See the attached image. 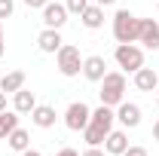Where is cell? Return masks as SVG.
<instances>
[{"label":"cell","mask_w":159,"mask_h":156,"mask_svg":"<svg viewBox=\"0 0 159 156\" xmlns=\"http://www.w3.org/2000/svg\"><path fill=\"white\" fill-rule=\"evenodd\" d=\"M113 119H116V113H113V107H107V104H101L98 110H92L89 126L83 129L86 144H89V147H98V144H104V138L110 135V129H113Z\"/></svg>","instance_id":"obj_1"},{"label":"cell","mask_w":159,"mask_h":156,"mask_svg":"<svg viewBox=\"0 0 159 156\" xmlns=\"http://www.w3.org/2000/svg\"><path fill=\"white\" fill-rule=\"evenodd\" d=\"M101 104H107V107H119L122 104V98H125V77L119 74V71H107L104 80H101Z\"/></svg>","instance_id":"obj_2"},{"label":"cell","mask_w":159,"mask_h":156,"mask_svg":"<svg viewBox=\"0 0 159 156\" xmlns=\"http://www.w3.org/2000/svg\"><path fill=\"white\" fill-rule=\"evenodd\" d=\"M138 31H141V19H135L129 9H116V16H113L116 43H138Z\"/></svg>","instance_id":"obj_3"},{"label":"cell","mask_w":159,"mask_h":156,"mask_svg":"<svg viewBox=\"0 0 159 156\" xmlns=\"http://www.w3.org/2000/svg\"><path fill=\"white\" fill-rule=\"evenodd\" d=\"M116 64L122 71H129V74H135L144 67V52H141L135 43H119L116 46Z\"/></svg>","instance_id":"obj_4"},{"label":"cell","mask_w":159,"mask_h":156,"mask_svg":"<svg viewBox=\"0 0 159 156\" xmlns=\"http://www.w3.org/2000/svg\"><path fill=\"white\" fill-rule=\"evenodd\" d=\"M55 55H58V71L64 77H77L83 71V55H80L77 46H61Z\"/></svg>","instance_id":"obj_5"},{"label":"cell","mask_w":159,"mask_h":156,"mask_svg":"<svg viewBox=\"0 0 159 156\" xmlns=\"http://www.w3.org/2000/svg\"><path fill=\"white\" fill-rule=\"evenodd\" d=\"M89 119H92V110H89L83 101H74V104L64 110V126H67L70 132H83V129L89 126Z\"/></svg>","instance_id":"obj_6"},{"label":"cell","mask_w":159,"mask_h":156,"mask_svg":"<svg viewBox=\"0 0 159 156\" xmlns=\"http://www.w3.org/2000/svg\"><path fill=\"white\" fill-rule=\"evenodd\" d=\"M64 21H67V6H61V3H46L43 6V25L46 28H64Z\"/></svg>","instance_id":"obj_7"},{"label":"cell","mask_w":159,"mask_h":156,"mask_svg":"<svg viewBox=\"0 0 159 156\" xmlns=\"http://www.w3.org/2000/svg\"><path fill=\"white\" fill-rule=\"evenodd\" d=\"M83 74H86V80H92V83H101L104 74H107L104 55H89V58H83Z\"/></svg>","instance_id":"obj_8"},{"label":"cell","mask_w":159,"mask_h":156,"mask_svg":"<svg viewBox=\"0 0 159 156\" xmlns=\"http://www.w3.org/2000/svg\"><path fill=\"white\" fill-rule=\"evenodd\" d=\"M138 43H144L147 49H159V25H156V19H141Z\"/></svg>","instance_id":"obj_9"},{"label":"cell","mask_w":159,"mask_h":156,"mask_svg":"<svg viewBox=\"0 0 159 156\" xmlns=\"http://www.w3.org/2000/svg\"><path fill=\"white\" fill-rule=\"evenodd\" d=\"M37 46L43 49V52H58L61 46H64V40H61L58 28H46V31L37 37Z\"/></svg>","instance_id":"obj_10"},{"label":"cell","mask_w":159,"mask_h":156,"mask_svg":"<svg viewBox=\"0 0 159 156\" xmlns=\"http://www.w3.org/2000/svg\"><path fill=\"white\" fill-rule=\"evenodd\" d=\"M116 119L125 126V129H135V126L141 122V107H138V104L122 101V104H119V110H116Z\"/></svg>","instance_id":"obj_11"},{"label":"cell","mask_w":159,"mask_h":156,"mask_svg":"<svg viewBox=\"0 0 159 156\" xmlns=\"http://www.w3.org/2000/svg\"><path fill=\"white\" fill-rule=\"evenodd\" d=\"M135 86H138L141 92H156L159 89V77L153 67H141V71H135Z\"/></svg>","instance_id":"obj_12"},{"label":"cell","mask_w":159,"mask_h":156,"mask_svg":"<svg viewBox=\"0 0 159 156\" xmlns=\"http://www.w3.org/2000/svg\"><path fill=\"white\" fill-rule=\"evenodd\" d=\"M125 147H129V138H125V132H113V129H110V135L104 138V153H110V156H122V153H125Z\"/></svg>","instance_id":"obj_13"},{"label":"cell","mask_w":159,"mask_h":156,"mask_svg":"<svg viewBox=\"0 0 159 156\" xmlns=\"http://www.w3.org/2000/svg\"><path fill=\"white\" fill-rule=\"evenodd\" d=\"M31 119H34V126H40V129H52V126H55V107L37 104V107L31 110Z\"/></svg>","instance_id":"obj_14"},{"label":"cell","mask_w":159,"mask_h":156,"mask_svg":"<svg viewBox=\"0 0 159 156\" xmlns=\"http://www.w3.org/2000/svg\"><path fill=\"white\" fill-rule=\"evenodd\" d=\"M80 19H83V25H86L89 31H95V28H101V25H104V6H101V3H95V6H86Z\"/></svg>","instance_id":"obj_15"},{"label":"cell","mask_w":159,"mask_h":156,"mask_svg":"<svg viewBox=\"0 0 159 156\" xmlns=\"http://www.w3.org/2000/svg\"><path fill=\"white\" fill-rule=\"evenodd\" d=\"M21 86H25V71H9L6 77H0V92H6V95L9 92L16 95Z\"/></svg>","instance_id":"obj_16"},{"label":"cell","mask_w":159,"mask_h":156,"mask_svg":"<svg viewBox=\"0 0 159 156\" xmlns=\"http://www.w3.org/2000/svg\"><path fill=\"white\" fill-rule=\"evenodd\" d=\"M16 129H19V113L16 110H3L0 113V141H6Z\"/></svg>","instance_id":"obj_17"},{"label":"cell","mask_w":159,"mask_h":156,"mask_svg":"<svg viewBox=\"0 0 159 156\" xmlns=\"http://www.w3.org/2000/svg\"><path fill=\"white\" fill-rule=\"evenodd\" d=\"M37 107V98H34V92H28L25 86H21L19 92H16V113H31Z\"/></svg>","instance_id":"obj_18"},{"label":"cell","mask_w":159,"mask_h":156,"mask_svg":"<svg viewBox=\"0 0 159 156\" xmlns=\"http://www.w3.org/2000/svg\"><path fill=\"white\" fill-rule=\"evenodd\" d=\"M6 144H9V147H12V150H28V147H31V135H28V132H25V129H16V132H12V135L6 138Z\"/></svg>","instance_id":"obj_19"},{"label":"cell","mask_w":159,"mask_h":156,"mask_svg":"<svg viewBox=\"0 0 159 156\" xmlns=\"http://www.w3.org/2000/svg\"><path fill=\"white\" fill-rule=\"evenodd\" d=\"M64 6H67V12H74V16H83V9L89 6V0H67Z\"/></svg>","instance_id":"obj_20"},{"label":"cell","mask_w":159,"mask_h":156,"mask_svg":"<svg viewBox=\"0 0 159 156\" xmlns=\"http://www.w3.org/2000/svg\"><path fill=\"white\" fill-rule=\"evenodd\" d=\"M12 9H16V3H12V0H0V21L9 19V16H12Z\"/></svg>","instance_id":"obj_21"},{"label":"cell","mask_w":159,"mask_h":156,"mask_svg":"<svg viewBox=\"0 0 159 156\" xmlns=\"http://www.w3.org/2000/svg\"><path fill=\"white\" fill-rule=\"evenodd\" d=\"M122 156H147V150H144V147H125Z\"/></svg>","instance_id":"obj_22"},{"label":"cell","mask_w":159,"mask_h":156,"mask_svg":"<svg viewBox=\"0 0 159 156\" xmlns=\"http://www.w3.org/2000/svg\"><path fill=\"white\" fill-rule=\"evenodd\" d=\"M25 3H28V6H31V9H43V6H46V3H49V0H25Z\"/></svg>","instance_id":"obj_23"},{"label":"cell","mask_w":159,"mask_h":156,"mask_svg":"<svg viewBox=\"0 0 159 156\" xmlns=\"http://www.w3.org/2000/svg\"><path fill=\"white\" fill-rule=\"evenodd\" d=\"M55 156H80V153H77V150H70V147H64V150H58Z\"/></svg>","instance_id":"obj_24"},{"label":"cell","mask_w":159,"mask_h":156,"mask_svg":"<svg viewBox=\"0 0 159 156\" xmlns=\"http://www.w3.org/2000/svg\"><path fill=\"white\" fill-rule=\"evenodd\" d=\"M83 156H104V153H101L98 147H89V150H86V153H83Z\"/></svg>","instance_id":"obj_25"},{"label":"cell","mask_w":159,"mask_h":156,"mask_svg":"<svg viewBox=\"0 0 159 156\" xmlns=\"http://www.w3.org/2000/svg\"><path fill=\"white\" fill-rule=\"evenodd\" d=\"M21 156H43V153H40V150H31V147H28V150H21Z\"/></svg>","instance_id":"obj_26"},{"label":"cell","mask_w":159,"mask_h":156,"mask_svg":"<svg viewBox=\"0 0 159 156\" xmlns=\"http://www.w3.org/2000/svg\"><path fill=\"white\" fill-rule=\"evenodd\" d=\"M6 110V92H0V113Z\"/></svg>","instance_id":"obj_27"},{"label":"cell","mask_w":159,"mask_h":156,"mask_svg":"<svg viewBox=\"0 0 159 156\" xmlns=\"http://www.w3.org/2000/svg\"><path fill=\"white\" fill-rule=\"evenodd\" d=\"M153 138H156V141H159V119H156V122H153Z\"/></svg>","instance_id":"obj_28"},{"label":"cell","mask_w":159,"mask_h":156,"mask_svg":"<svg viewBox=\"0 0 159 156\" xmlns=\"http://www.w3.org/2000/svg\"><path fill=\"white\" fill-rule=\"evenodd\" d=\"M101 6H110V3H116V0H98Z\"/></svg>","instance_id":"obj_29"},{"label":"cell","mask_w":159,"mask_h":156,"mask_svg":"<svg viewBox=\"0 0 159 156\" xmlns=\"http://www.w3.org/2000/svg\"><path fill=\"white\" fill-rule=\"evenodd\" d=\"M3 52H6V43H3V37H0V55H3Z\"/></svg>","instance_id":"obj_30"},{"label":"cell","mask_w":159,"mask_h":156,"mask_svg":"<svg viewBox=\"0 0 159 156\" xmlns=\"http://www.w3.org/2000/svg\"><path fill=\"white\" fill-rule=\"evenodd\" d=\"M0 37H3V21H0Z\"/></svg>","instance_id":"obj_31"},{"label":"cell","mask_w":159,"mask_h":156,"mask_svg":"<svg viewBox=\"0 0 159 156\" xmlns=\"http://www.w3.org/2000/svg\"><path fill=\"white\" fill-rule=\"evenodd\" d=\"M156 104H159V89H156Z\"/></svg>","instance_id":"obj_32"}]
</instances>
